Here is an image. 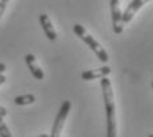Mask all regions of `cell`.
Listing matches in <instances>:
<instances>
[{"label":"cell","mask_w":153,"mask_h":137,"mask_svg":"<svg viewBox=\"0 0 153 137\" xmlns=\"http://www.w3.org/2000/svg\"><path fill=\"white\" fill-rule=\"evenodd\" d=\"M102 94H103L104 107L107 115V137H117L116 133V106H115V98L112 86L110 79L103 78L100 82Z\"/></svg>","instance_id":"obj_1"},{"label":"cell","mask_w":153,"mask_h":137,"mask_svg":"<svg viewBox=\"0 0 153 137\" xmlns=\"http://www.w3.org/2000/svg\"><path fill=\"white\" fill-rule=\"evenodd\" d=\"M73 30H74V33L76 34V36L81 38L86 45H87L92 50V52L95 53V56L98 57V59H99V61L104 62V63L108 61V53L104 50V47L102 46L98 42V41L95 40V38L92 37L83 27H82L81 24H75L74 27H73Z\"/></svg>","instance_id":"obj_2"},{"label":"cell","mask_w":153,"mask_h":137,"mask_svg":"<svg viewBox=\"0 0 153 137\" xmlns=\"http://www.w3.org/2000/svg\"><path fill=\"white\" fill-rule=\"evenodd\" d=\"M70 110H71V101H70V100H65L62 103L61 108H59L57 116H56V120H54L50 137H59V136H61L63 125H65V121H66V119H68V116H69Z\"/></svg>","instance_id":"obj_3"},{"label":"cell","mask_w":153,"mask_h":137,"mask_svg":"<svg viewBox=\"0 0 153 137\" xmlns=\"http://www.w3.org/2000/svg\"><path fill=\"white\" fill-rule=\"evenodd\" d=\"M111 17H112V30L115 34H120L123 32L124 23H123V12L120 9L119 0H111Z\"/></svg>","instance_id":"obj_4"},{"label":"cell","mask_w":153,"mask_h":137,"mask_svg":"<svg viewBox=\"0 0 153 137\" xmlns=\"http://www.w3.org/2000/svg\"><path fill=\"white\" fill-rule=\"evenodd\" d=\"M111 74V67L110 66H103L99 69H92V70H87L83 71L81 74V78L83 81H94V79H103L107 78Z\"/></svg>","instance_id":"obj_5"},{"label":"cell","mask_w":153,"mask_h":137,"mask_svg":"<svg viewBox=\"0 0 153 137\" xmlns=\"http://www.w3.org/2000/svg\"><path fill=\"white\" fill-rule=\"evenodd\" d=\"M146 3H148L146 0H133V1H131L123 13V23L124 24L129 23V21L133 19V16L139 12V9H141Z\"/></svg>","instance_id":"obj_6"},{"label":"cell","mask_w":153,"mask_h":137,"mask_svg":"<svg viewBox=\"0 0 153 137\" xmlns=\"http://www.w3.org/2000/svg\"><path fill=\"white\" fill-rule=\"evenodd\" d=\"M40 24H41V27H42L44 32H45V36L49 38L50 41H56L57 37H58V34H57L56 29H54V27H53L52 21H50L49 16L45 15V13L40 15Z\"/></svg>","instance_id":"obj_7"},{"label":"cell","mask_w":153,"mask_h":137,"mask_svg":"<svg viewBox=\"0 0 153 137\" xmlns=\"http://www.w3.org/2000/svg\"><path fill=\"white\" fill-rule=\"evenodd\" d=\"M25 63H27L28 69L30 70L32 75H33L36 79H38V81H42L45 74H44V71L41 70L40 66L37 65L36 57H34L33 54H27V56H25Z\"/></svg>","instance_id":"obj_8"},{"label":"cell","mask_w":153,"mask_h":137,"mask_svg":"<svg viewBox=\"0 0 153 137\" xmlns=\"http://www.w3.org/2000/svg\"><path fill=\"white\" fill-rule=\"evenodd\" d=\"M15 104L16 106H28V104H33L36 101V96L33 94H25V95H19L15 98Z\"/></svg>","instance_id":"obj_9"},{"label":"cell","mask_w":153,"mask_h":137,"mask_svg":"<svg viewBox=\"0 0 153 137\" xmlns=\"http://www.w3.org/2000/svg\"><path fill=\"white\" fill-rule=\"evenodd\" d=\"M0 137H12V133L7 124L4 123V117L0 116Z\"/></svg>","instance_id":"obj_10"},{"label":"cell","mask_w":153,"mask_h":137,"mask_svg":"<svg viewBox=\"0 0 153 137\" xmlns=\"http://www.w3.org/2000/svg\"><path fill=\"white\" fill-rule=\"evenodd\" d=\"M7 4H8L7 0H0V19H1V16L4 15L5 8H7Z\"/></svg>","instance_id":"obj_11"},{"label":"cell","mask_w":153,"mask_h":137,"mask_svg":"<svg viewBox=\"0 0 153 137\" xmlns=\"http://www.w3.org/2000/svg\"><path fill=\"white\" fill-rule=\"evenodd\" d=\"M7 110H5V108L4 107H1V106H0V116H1V117H4V116H7Z\"/></svg>","instance_id":"obj_12"},{"label":"cell","mask_w":153,"mask_h":137,"mask_svg":"<svg viewBox=\"0 0 153 137\" xmlns=\"http://www.w3.org/2000/svg\"><path fill=\"white\" fill-rule=\"evenodd\" d=\"M5 81H7V78H5V75H4V74H1V75H0V86H1V84H4V83H5Z\"/></svg>","instance_id":"obj_13"},{"label":"cell","mask_w":153,"mask_h":137,"mask_svg":"<svg viewBox=\"0 0 153 137\" xmlns=\"http://www.w3.org/2000/svg\"><path fill=\"white\" fill-rule=\"evenodd\" d=\"M5 69H7V66H5L4 63H0V75H1L5 71Z\"/></svg>","instance_id":"obj_14"},{"label":"cell","mask_w":153,"mask_h":137,"mask_svg":"<svg viewBox=\"0 0 153 137\" xmlns=\"http://www.w3.org/2000/svg\"><path fill=\"white\" fill-rule=\"evenodd\" d=\"M37 137H50V135H40V136H37Z\"/></svg>","instance_id":"obj_15"},{"label":"cell","mask_w":153,"mask_h":137,"mask_svg":"<svg viewBox=\"0 0 153 137\" xmlns=\"http://www.w3.org/2000/svg\"><path fill=\"white\" fill-rule=\"evenodd\" d=\"M148 137H153V135H151V136H148Z\"/></svg>","instance_id":"obj_16"},{"label":"cell","mask_w":153,"mask_h":137,"mask_svg":"<svg viewBox=\"0 0 153 137\" xmlns=\"http://www.w3.org/2000/svg\"><path fill=\"white\" fill-rule=\"evenodd\" d=\"M152 88H153V82H152Z\"/></svg>","instance_id":"obj_17"}]
</instances>
